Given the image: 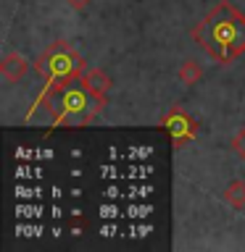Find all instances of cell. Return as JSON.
<instances>
[{
	"label": "cell",
	"mask_w": 245,
	"mask_h": 252,
	"mask_svg": "<svg viewBox=\"0 0 245 252\" xmlns=\"http://www.w3.org/2000/svg\"><path fill=\"white\" fill-rule=\"evenodd\" d=\"M66 3L74 8V11H84V8L90 5V0H66Z\"/></svg>",
	"instance_id": "10"
},
{
	"label": "cell",
	"mask_w": 245,
	"mask_h": 252,
	"mask_svg": "<svg viewBox=\"0 0 245 252\" xmlns=\"http://www.w3.org/2000/svg\"><path fill=\"white\" fill-rule=\"evenodd\" d=\"M37 74L45 79V87H69L84 71V61L71 42H53L35 61Z\"/></svg>",
	"instance_id": "2"
},
{
	"label": "cell",
	"mask_w": 245,
	"mask_h": 252,
	"mask_svg": "<svg viewBox=\"0 0 245 252\" xmlns=\"http://www.w3.org/2000/svg\"><path fill=\"white\" fill-rule=\"evenodd\" d=\"M63 105H66V113H63L61 124L63 126H82V124H90L98 116L100 108H106V97L90 92L79 82V84L63 87Z\"/></svg>",
	"instance_id": "3"
},
{
	"label": "cell",
	"mask_w": 245,
	"mask_h": 252,
	"mask_svg": "<svg viewBox=\"0 0 245 252\" xmlns=\"http://www.w3.org/2000/svg\"><path fill=\"white\" fill-rule=\"evenodd\" d=\"M195 42L216 63H232L245 53V13L232 3H219L193 29Z\"/></svg>",
	"instance_id": "1"
},
{
	"label": "cell",
	"mask_w": 245,
	"mask_h": 252,
	"mask_svg": "<svg viewBox=\"0 0 245 252\" xmlns=\"http://www.w3.org/2000/svg\"><path fill=\"white\" fill-rule=\"evenodd\" d=\"M232 150L245 160V126H240V129H237V134L232 137Z\"/></svg>",
	"instance_id": "9"
},
{
	"label": "cell",
	"mask_w": 245,
	"mask_h": 252,
	"mask_svg": "<svg viewBox=\"0 0 245 252\" xmlns=\"http://www.w3.org/2000/svg\"><path fill=\"white\" fill-rule=\"evenodd\" d=\"M203 79V66L198 61H185L179 68V82L187 84V87H195L198 82Z\"/></svg>",
	"instance_id": "7"
},
{
	"label": "cell",
	"mask_w": 245,
	"mask_h": 252,
	"mask_svg": "<svg viewBox=\"0 0 245 252\" xmlns=\"http://www.w3.org/2000/svg\"><path fill=\"white\" fill-rule=\"evenodd\" d=\"M27 71H29V61L19 53H8L3 58V63H0V74H3L8 82H21V79L27 76Z\"/></svg>",
	"instance_id": "5"
},
{
	"label": "cell",
	"mask_w": 245,
	"mask_h": 252,
	"mask_svg": "<svg viewBox=\"0 0 245 252\" xmlns=\"http://www.w3.org/2000/svg\"><path fill=\"white\" fill-rule=\"evenodd\" d=\"M79 82H82L90 92L100 94V97H106V92L111 90V76L100 68H84L82 76H79Z\"/></svg>",
	"instance_id": "6"
},
{
	"label": "cell",
	"mask_w": 245,
	"mask_h": 252,
	"mask_svg": "<svg viewBox=\"0 0 245 252\" xmlns=\"http://www.w3.org/2000/svg\"><path fill=\"white\" fill-rule=\"evenodd\" d=\"M227 202L237 210L245 208V181H232L227 187Z\"/></svg>",
	"instance_id": "8"
},
{
	"label": "cell",
	"mask_w": 245,
	"mask_h": 252,
	"mask_svg": "<svg viewBox=\"0 0 245 252\" xmlns=\"http://www.w3.org/2000/svg\"><path fill=\"white\" fill-rule=\"evenodd\" d=\"M163 126H166V131H169L174 145H185V142L195 139V134H198L195 121L187 113H182V110H171V113L163 118Z\"/></svg>",
	"instance_id": "4"
}]
</instances>
